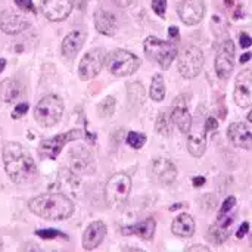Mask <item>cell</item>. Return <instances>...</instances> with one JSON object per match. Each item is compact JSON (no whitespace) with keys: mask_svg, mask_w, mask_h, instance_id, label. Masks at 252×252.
<instances>
[{"mask_svg":"<svg viewBox=\"0 0 252 252\" xmlns=\"http://www.w3.org/2000/svg\"><path fill=\"white\" fill-rule=\"evenodd\" d=\"M3 162L9 179L16 185H27L37 177V165L31 154L16 142L4 145Z\"/></svg>","mask_w":252,"mask_h":252,"instance_id":"6da1fadb","label":"cell"},{"mask_svg":"<svg viewBox=\"0 0 252 252\" xmlns=\"http://www.w3.org/2000/svg\"><path fill=\"white\" fill-rule=\"evenodd\" d=\"M28 208L32 214L46 220H66L74 213L72 201L62 193H41L30 199Z\"/></svg>","mask_w":252,"mask_h":252,"instance_id":"7a4b0ae2","label":"cell"},{"mask_svg":"<svg viewBox=\"0 0 252 252\" xmlns=\"http://www.w3.org/2000/svg\"><path fill=\"white\" fill-rule=\"evenodd\" d=\"M63 114V102L56 94L44 96L34 109V118L41 127H53L61 121Z\"/></svg>","mask_w":252,"mask_h":252,"instance_id":"3957f363","label":"cell"},{"mask_svg":"<svg viewBox=\"0 0 252 252\" xmlns=\"http://www.w3.org/2000/svg\"><path fill=\"white\" fill-rule=\"evenodd\" d=\"M145 53L149 59L159 63L162 69H168L174 58L177 56V46L164 40H159L154 35L145 40Z\"/></svg>","mask_w":252,"mask_h":252,"instance_id":"277c9868","label":"cell"},{"mask_svg":"<svg viewBox=\"0 0 252 252\" xmlns=\"http://www.w3.org/2000/svg\"><path fill=\"white\" fill-rule=\"evenodd\" d=\"M106 66L111 74L117 77H127L139 69L140 59L128 50L117 49L106 56Z\"/></svg>","mask_w":252,"mask_h":252,"instance_id":"5b68a950","label":"cell"},{"mask_svg":"<svg viewBox=\"0 0 252 252\" xmlns=\"http://www.w3.org/2000/svg\"><path fill=\"white\" fill-rule=\"evenodd\" d=\"M131 190V179L127 174H114L105 186V199L109 207H120L124 204Z\"/></svg>","mask_w":252,"mask_h":252,"instance_id":"8992f818","label":"cell"},{"mask_svg":"<svg viewBox=\"0 0 252 252\" xmlns=\"http://www.w3.org/2000/svg\"><path fill=\"white\" fill-rule=\"evenodd\" d=\"M83 137V131L78 128L69 130L62 134H56L50 139H46L38 146V154L43 159H56L63 146L69 142H75Z\"/></svg>","mask_w":252,"mask_h":252,"instance_id":"52a82bcc","label":"cell"},{"mask_svg":"<svg viewBox=\"0 0 252 252\" xmlns=\"http://www.w3.org/2000/svg\"><path fill=\"white\" fill-rule=\"evenodd\" d=\"M204 53L196 46L185 47L179 56V72L185 78H195L201 74L204 68Z\"/></svg>","mask_w":252,"mask_h":252,"instance_id":"ba28073f","label":"cell"},{"mask_svg":"<svg viewBox=\"0 0 252 252\" xmlns=\"http://www.w3.org/2000/svg\"><path fill=\"white\" fill-rule=\"evenodd\" d=\"M105 59H106V52L100 47H96V49H92L90 52H87L81 61H80V65H78V75L81 80H92L94 78L103 63H105Z\"/></svg>","mask_w":252,"mask_h":252,"instance_id":"9c48e42d","label":"cell"},{"mask_svg":"<svg viewBox=\"0 0 252 252\" xmlns=\"http://www.w3.org/2000/svg\"><path fill=\"white\" fill-rule=\"evenodd\" d=\"M235 68V44L230 38H226L217 52L216 72L221 80H227Z\"/></svg>","mask_w":252,"mask_h":252,"instance_id":"30bf717a","label":"cell"},{"mask_svg":"<svg viewBox=\"0 0 252 252\" xmlns=\"http://www.w3.org/2000/svg\"><path fill=\"white\" fill-rule=\"evenodd\" d=\"M233 97L236 105L241 108H248L252 105V68L244 69L238 75Z\"/></svg>","mask_w":252,"mask_h":252,"instance_id":"8fae6325","label":"cell"},{"mask_svg":"<svg viewBox=\"0 0 252 252\" xmlns=\"http://www.w3.org/2000/svg\"><path fill=\"white\" fill-rule=\"evenodd\" d=\"M40 6L49 21L59 22L69 16L74 7V0H40Z\"/></svg>","mask_w":252,"mask_h":252,"instance_id":"7c38bea8","label":"cell"},{"mask_svg":"<svg viewBox=\"0 0 252 252\" xmlns=\"http://www.w3.org/2000/svg\"><path fill=\"white\" fill-rule=\"evenodd\" d=\"M233 220H235L233 210L229 211V213H223V214L219 213V217H217L216 223L210 227V238H211V241L214 244L221 245L229 239L230 229L233 226Z\"/></svg>","mask_w":252,"mask_h":252,"instance_id":"4fadbf2b","label":"cell"},{"mask_svg":"<svg viewBox=\"0 0 252 252\" xmlns=\"http://www.w3.org/2000/svg\"><path fill=\"white\" fill-rule=\"evenodd\" d=\"M205 15V4L202 0H183L179 6V16L186 25H196Z\"/></svg>","mask_w":252,"mask_h":252,"instance_id":"5bb4252c","label":"cell"},{"mask_svg":"<svg viewBox=\"0 0 252 252\" xmlns=\"http://www.w3.org/2000/svg\"><path fill=\"white\" fill-rule=\"evenodd\" d=\"M30 27V21L13 10H4L0 16V28L3 32L16 35Z\"/></svg>","mask_w":252,"mask_h":252,"instance_id":"9a60e30c","label":"cell"},{"mask_svg":"<svg viewBox=\"0 0 252 252\" xmlns=\"http://www.w3.org/2000/svg\"><path fill=\"white\" fill-rule=\"evenodd\" d=\"M227 136L236 148L252 151V133L244 123H232L227 128Z\"/></svg>","mask_w":252,"mask_h":252,"instance_id":"2e32d148","label":"cell"},{"mask_svg":"<svg viewBox=\"0 0 252 252\" xmlns=\"http://www.w3.org/2000/svg\"><path fill=\"white\" fill-rule=\"evenodd\" d=\"M171 121L174 123V126L182 131V133H189L192 130V115L188 111V106L185 103V99H177L174 102L173 111H171Z\"/></svg>","mask_w":252,"mask_h":252,"instance_id":"e0dca14e","label":"cell"},{"mask_svg":"<svg viewBox=\"0 0 252 252\" xmlns=\"http://www.w3.org/2000/svg\"><path fill=\"white\" fill-rule=\"evenodd\" d=\"M106 235V226L103 221H93L92 224H89V227L86 229L84 235H83V248L86 251H92L94 248H97L103 238Z\"/></svg>","mask_w":252,"mask_h":252,"instance_id":"ac0fdd59","label":"cell"},{"mask_svg":"<svg viewBox=\"0 0 252 252\" xmlns=\"http://www.w3.org/2000/svg\"><path fill=\"white\" fill-rule=\"evenodd\" d=\"M84 41H86V32L84 31H80V30L71 31L62 41V53H63V56L69 58V59L77 56V53L81 50Z\"/></svg>","mask_w":252,"mask_h":252,"instance_id":"d6986e66","label":"cell"},{"mask_svg":"<svg viewBox=\"0 0 252 252\" xmlns=\"http://www.w3.org/2000/svg\"><path fill=\"white\" fill-rule=\"evenodd\" d=\"M94 27L100 34L105 35H114L117 31V18L114 13L99 9L94 13Z\"/></svg>","mask_w":252,"mask_h":252,"instance_id":"ffe728a7","label":"cell"},{"mask_svg":"<svg viewBox=\"0 0 252 252\" xmlns=\"http://www.w3.org/2000/svg\"><path fill=\"white\" fill-rule=\"evenodd\" d=\"M154 174L157 176V179L164 183V185H170L174 182L176 176H177V170L174 167V164L170 159L165 158H159L154 162Z\"/></svg>","mask_w":252,"mask_h":252,"instance_id":"44dd1931","label":"cell"},{"mask_svg":"<svg viewBox=\"0 0 252 252\" xmlns=\"http://www.w3.org/2000/svg\"><path fill=\"white\" fill-rule=\"evenodd\" d=\"M171 230L176 236L190 238L195 233V220L189 214H180L171 226Z\"/></svg>","mask_w":252,"mask_h":252,"instance_id":"7402d4cb","label":"cell"},{"mask_svg":"<svg viewBox=\"0 0 252 252\" xmlns=\"http://www.w3.org/2000/svg\"><path fill=\"white\" fill-rule=\"evenodd\" d=\"M155 229H157V221L154 219H148L140 223H136L134 226L123 229V233L124 235H137L142 239H152Z\"/></svg>","mask_w":252,"mask_h":252,"instance_id":"603a6c76","label":"cell"},{"mask_svg":"<svg viewBox=\"0 0 252 252\" xmlns=\"http://www.w3.org/2000/svg\"><path fill=\"white\" fill-rule=\"evenodd\" d=\"M207 130L204 127V130L201 133H193L189 136L188 139V149H189V154L192 157H196V158H201L204 154H205V149H207Z\"/></svg>","mask_w":252,"mask_h":252,"instance_id":"cb8c5ba5","label":"cell"},{"mask_svg":"<svg viewBox=\"0 0 252 252\" xmlns=\"http://www.w3.org/2000/svg\"><path fill=\"white\" fill-rule=\"evenodd\" d=\"M22 92V86L16 80H3L0 83V99L6 103L13 102Z\"/></svg>","mask_w":252,"mask_h":252,"instance_id":"d4e9b609","label":"cell"},{"mask_svg":"<svg viewBox=\"0 0 252 252\" xmlns=\"http://www.w3.org/2000/svg\"><path fill=\"white\" fill-rule=\"evenodd\" d=\"M149 94H151L152 100H155V102H161L165 97V84H164V77L161 74L154 75Z\"/></svg>","mask_w":252,"mask_h":252,"instance_id":"484cf974","label":"cell"},{"mask_svg":"<svg viewBox=\"0 0 252 252\" xmlns=\"http://www.w3.org/2000/svg\"><path fill=\"white\" fill-rule=\"evenodd\" d=\"M170 120H171V115H167L165 112H161V115L158 117L157 120V131L167 136L170 134L171 128H170Z\"/></svg>","mask_w":252,"mask_h":252,"instance_id":"4316f807","label":"cell"},{"mask_svg":"<svg viewBox=\"0 0 252 252\" xmlns=\"http://www.w3.org/2000/svg\"><path fill=\"white\" fill-rule=\"evenodd\" d=\"M127 143L134 149H140L146 143V136L142 133H137V131H130L127 136Z\"/></svg>","mask_w":252,"mask_h":252,"instance_id":"83f0119b","label":"cell"},{"mask_svg":"<svg viewBox=\"0 0 252 252\" xmlns=\"http://www.w3.org/2000/svg\"><path fill=\"white\" fill-rule=\"evenodd\" d=\"M114 109H115V99L112 96H108L100 105H99V112L102 117H109L114 114Z\"/></svg>","mask_w":252,"mask_h":252,"instance_id":"f1b7e54d","label":"cell"},{"mask_svg":"<svg viewBox=\"0 0 252 252\" xmlns=\"http://www.w3.org/2000/svg\"><path fill=\"white\" fill-rule=\"evenodd\" d=\"M152 9L158 16L164 18L167 9V0H152Z\"/></svg>","mask_w":252,"mask_h":252,"instance_id":"f546056e","label":"cell"},{"mask_svg":"<svg viewBox=\"0 0 252 252\" xmlns=\"http://www.w3.org/2000/svg\"><path fill=\"white\" fill-rule=\"evenodd\" d=\"M37 236L43 238V239H55L58 236H63L59 230H55V229H46V230H37L35 232Z\"/></svg>","mask_w":252,"mask_h":252,"instance_id":"4dcf8cb0","label":"cell"},{"mask_svg":"<svg viewBox=\"0 0 252 252\" xmlns=\"http://www.w3.org/2000/svg\"><path fill=\"white\" fill-rule=\"evenodd\" d=\"M28 108H30V105H28L27 102L16 105V106H15V109H13V112H12V117H13V120H19L21 117H24V115L27 114Z\"/></svg>","mask_w":252,"mask_h":252,"instance_id":"1f68e13d","label":"cell"},{"mask_svg":"<svg viewBox=\"0 0 252 252\" xmlns=\"http://www.w3.org/2000/svg\"><path fill=\"white\" fill-rule=\"evenodd\" d=\"M15 3L19 9H22L25 12H35L32 0H15Z\"/></svg>","mask_w":252,"mask_h":252,"instance_id":"d6a6232c","label":"cell"},{"mask_svg":"<svg viewBox=\"0 0 252 252\" xmlns=\"http://www.w3.org/2000/svg\"><path fill=\"white\" fill-rule=\"evenodd\" d=\"M235 205H236V198L235 196H229L226 201H224V204L221 205V210H220V214H223V213H229V211H232L233 208H235Z\"/></svg>","mask_w":252,"mask_h":252,"instance_id":"836d02e7","label":"cell"},{"mask_svg":"<svg viewBox=\"0 0 252 252\" xmlns=\"http://www.w3.org/2000/svg\"><path fill=\"white\" fill-rule=\"evenodd\" d=\"M239 43H241V47L248 49L252 44V37L248 32H241V35H239Z\"/></svg>","mask_w":252,"mask_h":252,"instance_id":"e575fe53","label":"cell"},{"mask_svg":"<svg viewBox=\"0 0 252 252\" xmlns=\"http://www.w3.org/2000/svg\"><path fill=\"white\" fill-rule=\"evenodd\" d=\"M248 230H250V223H244L241 227H239V230H238V233H236V236H238V239H242L247 233H248Z\"/></svg>","mask_w":252,"mask_h":252,"instance_id":"d590c367","label":"cell"},{"mask_svg":"<svg viewBox=\"0 0 252 252\" xmlns=\"http://www.w3.org/2000/svg\"><path fill=\"white\" fill-rule=\"evenodd\" d=\"M216 128H217V121L214 118H208L207 123H205V130L211 131V130H216Z\"/></svg>","mask_w":252,"mask_h":252,"instance_id":"8d00e7d4","label":"cell"},{"mask_svg":"<svg viewBox=\"0 0 252 252\" xmlns=\"http://www.w3.org/2000/svg\"><path fill=\"white\" fill-rule=\"evenodd\" d=\"M168 35L173 38H179V28L177 27H170L168 28Z\"/></svg>","mask_w":252,"mask_h":252,"instance_id":"74e56055","label":"cell"},{"mask_svg":"<svg viewBox=\"0 0 252 252\" xmlns=\"http://www.w3.org/2000/svg\"><path fill=\"white\" fill-rule=\"evenodd\" d=\"M186 251L188 252H192V251H210V248H208V247H204V245H202V247H199V245H196V247H190V248H188V250H186Z\"/></svg>","mask_w":252,"mask_h":252,"instance_id":"f35d334b","label":"cell"},{"mask_svg":"<svg viewBox=\"0 0 252 252\" xmlns=\"http://www.w3.org/2000/svg\"><path fill=\"white\" fill-rule=\"evenodd\" d=\"M204 183H205V177H195L193 179V186H196V188H201Z\"/></svg>","mask_w":252,"mask_h":252,"instance_id":"ab89813d","label":"cell"},{"mask_svg":"<svg viewBox=\"0 0 252 252\" xmlns=\"http://www.w3.org/2000/svg\"><path fill=\"white\" fill-rule=\"evenodd\" d=\"M112 1H114L115 4H118V6H123V7H124V6H128V4L131 3V0H112Z\"/></svg>","mask_w":252,"mask_h":252,"instance_id":"60d3db41","label":"cell"},{"mask_svg":"<svg viewBox=\"0 0 252 252\" xmlns=\"http://www.w3.org/2000/svg\"><path fill=\"white\" fill-rule=\"evenodd\" d=\"M251 53H245V55H242V58H241V63H247L250 59H251Z\"/></svg>","mask_w":252,"mask_h":252,"instance_id":"b9f144b4","label":"cell"},{"mask_svg":"<svg viewBox=\"0 0 252 252\" xmlns=\"http://www.w3.org/2000/svg\"><path fill=\"white\" fill-rule=\"evenodd\" d=\"M4 66H6V59H0V72L4 69Z\"/></svg>","mask_w":252,"mask_h":252,"instance_id":"7bdbcfd3","label":"cell"},{"mask_svg":"<svg viewBox=\"0 0 252 252\" xmlns=\"http://www.w3.org/2000/svg\"><path fill=\"white\" fill-rule=\"evenodd\" d=\"M248 121H250V123L252 124V111L250 112V114H248Z\"/></svg>","mask_w":252,"mask_h":252,"instance_id":"ee69618b","label":"cell"},{"mask_svg":"<svg viewBox=\"0 0 252 252\" xmlns=\"http://www.w3.org/2000/svg\"><path fill=\"white\" fill-rule=\"evenodd\" d=\"M250 242H251V248H252V235H251V238H250Z\"/></svg>","mask_w":252,"mask_h":252,"instance_id":"f6af8a7d","label":"cell"}]
</instances>
